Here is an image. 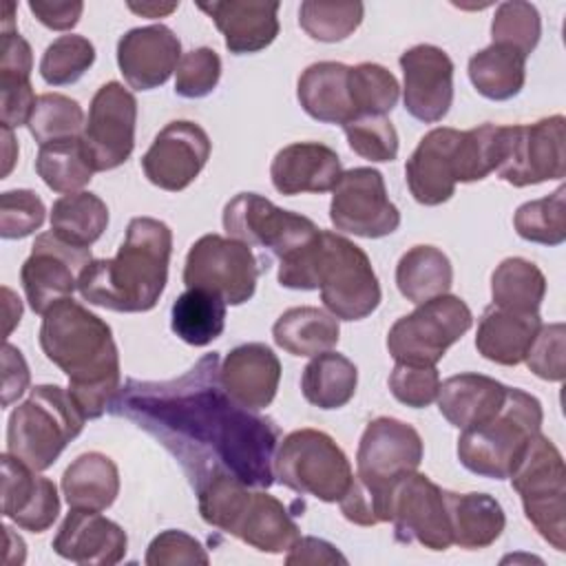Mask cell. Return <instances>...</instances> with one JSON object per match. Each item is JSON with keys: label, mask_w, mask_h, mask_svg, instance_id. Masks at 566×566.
Listing matches in <instances>:
<instances>
[{"label": "cell", "mask_w": 566, "mask_h": 566, "mask_svg": "<svg viewBox=\"0 0 566 566\" xmlns=\"http://www.w3.org/2000/svg\"><path fill=\"white\" fill-rule=\"evenodd\" d=\"M542 420L544 411L539 400L517 387H509L504 405L495 416L460 433V464L475 475L506 480L533 436L539 433Z\"/></svg>", "instance_id": "6"}, {"label": "cell", "mask_w": 566, "mask_h": 566, "mask_svg": "<svg viewBox=\"0 0 566 566\" xmlns=\"http://www.w3.org/2000/svg\"><path fill=\"white\" fill-rule=\"evenodd\" d=\"M274 478L298 495L340 502L352 486L354 473L345 451L332 436L318 429H296L276 447Z\"/></svg>", "instance_id": "8"}, {"label": "cell", "mask_w": 566, "mask_h": 566, "mask_svg": "<svg viewBox=\"0 0 566 566\" xmlns=\"http://www.w3.org/2000/svg\"><path fill=\"white\" fill-rule=\"evenodd\" d=\"M544 294L546 279L542 270L522 256L504 259L491 274V298L500 310L539 314Z\"/></svg>", "instance_id": "39"}, {"label": "cell", "mask_w": 566, "mask_h": 566, "mask_svg": "<svg viewBox=\"0 0 566 566\" xmlns=\"http://www.w3.org/2000/svg\"><path fill=\"white\" fill-rule=\"evenodd\" d=\"M33 55L29 42L13 31H0V84L29 82Z\"/></svg>", "instance_id": "54"}, {"label": "cell", "mask_w": 566, "mask_h": 566, "mask_svg": "<svg viewBox=\"0 0 566 566\" xmlns=\"http://www.w3.org/2000/svg\"><path fill=\"white\" fill-rule=\"evenodd\" d=\"M469 80L486 99H511L524 88L526 55L509 44L491 42L469 57Z\"/></svg>", "instance_id": "34"}, {"label": "cell", "mask_w": 566, "mask_h": 566, "mask_svg": "<svg viewBox=\"0 0 566 566\" xmlns=\"http://www.w3.org/2000/svg\"><path fill=\"white\" fill-rule=\"evenodd\" d=\"M2 294H4V307H7V327H4V336L11 334L13 325L20 323V316H22V305H20V298L13 296V292L9 287H2Z\"/></svg>", "instance_id": "60"}, {"label": "cell", "mask_w": 566, "mask_h": 566, "mask_svg": "<svg viewBox=\"0 0 566 566\" xmlns=\"http://www.w3.org/2000/svg\"><path fill=\"white\" fill-rule=\"evenodd\" d=\"M106 226V203L86 190L62 195L51 208V232L75 248H91L104 234Z\"/></svg>", "instance_id": "37"}, {"label": "cell", "mask_w": 566, "mask_h": 566, "mask_svg": "<svg viewBox=\"0 0 566 566\" xmlns=\"http://www.w3.org/2000/svg\"><path fill=\"white\" fill-rule=\"evenodd\" d=\"M440 374L433 365L396 363L389 374V391L394 398L411 409L429 407L438 398Z\"/></svg>", "instance_id": "52"}, {"label": "cell", "mask_w": 566, "mask_h": 566, "mask_svg": "<svg viewBox=\"0 0 566 566\" xmlns=\"http://www.w3.org/2000/svg\"><path fill=\"white\" fill-rule=\"evenodd\" d=\"M210 148V137L199 124L175 119L155 135L150 148L144 153V175L153 186L179 192L199 177Z\"/></svg>", "instance_id": "19"}, {"label": "cell", "mask_w": 566, "mask_h": 566, "mask_svg": "<svg viewBox=\"0 0 566 566\" xmlns=\"http://www.w3.org/2000/svg\"><path fill=\"white\" fill-rule=\"evenodd\" d=\"M349 148L369 161H394L398 133L387 115H360L343 126Z\"/></svg>", "instance_id": "48"}, {"label": "cell", "mask_w": 566, "mask_h": 566, "mask_svg": "<svg viewBox=\"0 0 566 566\" xmlns=\"http://www.w3.org/2000/svg\"><path fill=\"white\" fill-rule=\"evenodd\" d=\"M340 175V157L318 142H294L281 148L270 166L272 186L287 197L334 190Z\"/></svg>", "instance_id": "26"}, {"label": "cell", "mask_w": 566, "mask_h": 566, "mask_svg": "<svg viewBox=\"0 0 566 566\" xmlns=\"http://www.w3.org/2000/svg\"><path fill=\"white\" fill-rule=\"evenodd\" d=\"M566 119L551 115L533 124L509 126V150L500 168V179L524 188L566 175Z\"/></svg>", "instance_id": "16"}, {"label": "cell", "mask_w": 566, "mask_h": 566, "mask_svg": "<svg viewBox=\"0 0 566 566\" xmlns=\"http://www.w3.org/2000/svg\"><path fill=\"white\" fill-rule=\"evenodd\" d=\"M95 62V46L84 35H60L53 40L42 60L40 75L51 86L77 82Z\"/></svg>", "instance_id": "46"}, {"label": "cell", "mask_w": 566, "mask_h": 566, "mask_svg": "<svg viewBox=\"0 0 566 566\" xmlns=\"http://www.w3.org/2000/svg\"><path fill=\"white\" fill-rule=\"evenodd\" d=\"M259 272L250 245L232 237L203 234L188 250L184 283L221 296L226 305H241L252 298Z\"/></svg>", "instance_id": "12"}, {"label": "cell", "mask_w": 566, "mask_h": 566, "mask_svg": "<svg viewBox=\"0 0 566 566\" xmlns=\"http://www.w3.org/2000/svg\"><path fill=\"white\" fill-rule=\"evenodd\" d=\"M422 453L420 433L398 418L380 416L365 427L356 451L354 478L380 502L387 522L396 482L420 467Z\"/></svg>", "instance_id": "10"}, {"label": "cell", "mask_w": 566, "mask_h": 566, "mask_svg": "<svg viewBox=\"0 0 566 566\" xmlns=\"http://www.w3.org/2000/svg\"><path fill=\"white\" fill-rule=\"evenodd\" d=\"M44 203L33 190H7L0 195V237L24 239L44 223Z\"/></svg>", "instance_id": "50"}, {"label": "cell", "mask_w": 566, "mask_h": 566, "mask_svg": "<svg viewBox=\"0 0 566 566\" xmlns=\"http://www.w3.org/2000/svg\"><path fill=\"white\" fill-rule=\"evenodd\" d=\"M389 522H394L398 542H418L429 551H447L453 544L444 489L424 473L411 471L396 482L389 502Z\"/></svg>", "instance_id": "17"}, {"label": "cell", "mask_w": 566, "mask_h": 566, "mask_svg": "<svg viewBox=\"0 0 566 566\" xmlns=\"http://www.w3.org/2000/svg\"><path fill=\"white\" fill-rule=\"evenodd\" d=\"M111 411L161 442L195 486L212 473H230L256 489L274 482L279 429L226 394L217 354H206L175 380H128Z\"/></svg>", "instance_id": "1"}, {"label": "cell", "mask_w": 566, "mask_h": 566, "mask_svg": "<svg viewBox=\"0 0 566 566\" xmlns=\"http://www.w3.org/2000/svg\"><path fill=\"white\" fill-rule=\"evenodd\" d=\"M197 7L212 18L223 35L226 49L234 55L256 53L279 35V2L217 0L199 2Z\"/></svg>", "instance_id": "27"}, {"label": "cell", "mask_w": 566, "mask_h": 566, "mask_svg": "<svg viewBox=\"0 0 566 566\" xmlns=\"http://www.w3.org/2000/svg\"><path fill=\"white\" fill-rule=\"evenodd\" d=\"M62 493L71 509L106 511L119 493L117 464L99 451L77 455L62 475Z\"/></svg>", "instance_id": "32"}, {"label": "cell", "mask_w": 566, "mask_h": 566, "mask_svg": "<svg viewBox=\"0 0 566 566\" xmlns=\"http://www.w3.org/2000/svg\"><path fill=\"white\" fill-rule=\"evenodd\" d=\"M349 66L340 62L310 64L298 82L296 97L301 108L316 122L345 126L356 117L347 84Z\"/></svg>", "instance_id": "29"}, {"label": "cell", "mask_w": 566, "mask_h": 566, "mask_svg": "<svg viewBox=\"0 0 566 566\" xmlns=\"http://www.w3.org/2000/svg\"><path fill=\"white\" fill-rule=\"evenodd\" d=\"M451 283V261L436 245H413L400 256L396 265L398 290L407 301L416 305L447 294Z\"/></svg>", "instance_id": "35"}, {"label": "cell", "mask_w": 566, "mask_h": 566, "mask_svg": "<svg viewBox=\"0 0 566 566\" xmlns=\"http://www.w3.org/2000/svg\"><path fill=\"white\" fill-rule=\"evenodd\" d=\"M509 150V126L482 124L460 133L455 146V181L471 184L500 168Z\"/></svg>", "instance_id": "40"}, {"label": "cell", "mask_w": 566, "mask_h": 566, "mask_svg": "<svg viewBox=\"0 0 566 566\" xmlns=\"http://www.w3.org/2000/svg\"><path fill=\"white\" fill-rule=\"evenodd\" d=\"M29 9L44 27H49L53 31H69L80 22L84 2H80V0H71V2L29 0Z\"/></svg>", "instance_id": "57"}, {"label": "cell", "mask_w": 566, "mask_h": 566, "mask_svg": "<svg viewBox=\"0 0 566 566\" xmlns=\"http://www.w3.org/2000/svg\"><path fill=\"white\" fill-rule=\"evenodd\" d=\"M329 221L340 232L380 239L398 230L400 212L387 197L382 175L360 166L345 170L334 186Z\"/></svg>", "instance_id": "14"}, {"label": "cell", "mask_w": 566, "mask_h": 566, "mask_svg": "<svg viewBox=\"0 0 566 566\" xmlns=\"http://www.w3.org/2000/svg\"><path fill=\"white\" fill-rule=\"evenodd\" d=\"M405 75L402 99L411 117L433 124L453 104V62L440 46L416 44L400 55Z\"/></svg>", "instance_id": "20"}, {"label": "cell", "mask_w": 566, "mask_h": 566, "mask_svg": "<svg viewBox=\"0 0 566 566\" xmlns=\"http://www.w3.org/2000/svg\"><path fill=\"white\" fill-rule=\"evenodd\" d=\"M347 84H349V97H352L356 117L387 115L398 104V95H400L398 80L394 77L391 71H387L380 64L360 62L356 66H349Z\"/></svg>", "instance_id": "44"}, {"label": "cell", "mask_w": 566, "mask_h": 566, "mask_svg": "<svg viewBox=\"0 0 566 566\" xmlns=\"http://www.w3.org/2000/svg\"><path fill=\"white\" fill-rule=\"evenodd\" d=\"M177 7H179V2H166V4H161V2H142V4L128 2V9L144 18H164L170 11H175Z\"/></svg>", "instance_id": "58"}, {"label": "cell", "mask_w": 566, "mask_h": 566, "mask_svg": "<svg viewBox=\"0 0 566 566\" xmlns=\"http://www.w3.org/2000/svg\"><path fill=\"white\" fill-rule=\"evenodd\" d=\"M195 489L206 524L261 553H285L301 537L283 502L265 491H252L230 473H212Z\"/></svg>", "instance_id": "5"}, {"label": "cell", "mask_w": 566, "mask_h": 566, "mask_svg": "<svg viewBox=\"0 0 566 566\" xmlns=\"http://www.w3.org/2000/svg\"><path fill=\"white\" fill-rule=\"evenodd\" d=\"M539 35L542 18L535 4L524 0H509L497 4L491 22L493 42L509 44L528 57L535 51Z\"/></svg>", "instance_id": "47"}, {"label": "cell", "mask_w": 566, "mask_h": 566, "mask_svg": "<svg viewBox=\"0 0 566 566\" xmlns=\"http://www.w3.org/2000/svg\"><path fill=\"white\" fill-rule=\"evenodd\" d=\"M473 325L469 305L453 294L420 303L411 314L400 316L389 334L387 349L396 363L438 365L444 352Z\"/></svg>", "instance_id": "11"}, {"label": "cell", "mask_w": 566, "mask_h": 566, "mask_svg": "<svg viewBox=\"0 0 566 566\" xmlns=\"http://www.w3.org/2000/svg\"><path fill=\"white\" fill-rule=\"evenodd\" d=\"M451 539L467 551L491 546L504 531L506 517L495 497L489 493H453L444 491Z\"/></svg>", "instance_id": "31"}, {"label": "cell", "mask_w": 566, "mask_h": 566, "mask_svg": "<svg viewBox=\"0 0 566 566\" xmlns=\"http://www.w3.org/2000/svg\"><path fill=\"white\" fill-rule=\"evenodd\" d=\"M210 557L199 539L184 531H164L159 533L146 551L148 566H190V564H208Z\"/></svg>", "instance_id": "53"}, {"label": "cell", "mask_w": 566, "mask_h": 566, "mask_svg": "<svg viewBox=\"0 0 566 566\" xmlns=\"http://www.w3.org/2000/svg\"><path fill=\"white\" fill-rule=\"evenodd\" d=\"M221 77V57L210 46H199L181 55L175 75V93L188 99L210 95Z\"/></svg>", "instance_id": "49"}, {"label": "cell", "mask_w": 566, "mask_h": 566, "mask_svg": "<svg viewBox=\"0 0 566 566\" xmlns=\"http://www.w3.org/2000/svg\"><path fill=\"white\" fill-rule=\"evenodd\" d=\"M11 453H2V515L24 531L42 533L60 513L57 489L49 478Z\"/></svg>", "instance_id": "23"}, {"label": "cell", "mask_w": 566, "mask_h": 566, "mask_svg": "<svg viewBox=\"0 0 566 566\" xmlns=\"http://www.w3.org/2000/svg\"><path fill=\"white\" fill-rule=\"evenodd\" d=\"M542 327L539 314H522L500 310L495 305L486 307L478 334L475 349L491 363L497 365H520L526 358V352Z\"/></svg>", "instance_id": "30"}, {"label": "cell", "mask_w": 566, "mask_h": 566, "mask_svg": "<svg viewBox=\"0 0 566 566\" xmlns=\"http://www.w3.org/2000/svg\"><path fill=\"white\" fill-rule=\"evenodd\" d=\"M35 170L53 192L62 195L80 192L95 172L84 150L82 137L60 139L40 146L35 157Z\"/></svg>", "instance_id": "41"}, {"label": "cell", "mask_w": 566, "mask_h": 566, "mask_svg": "<svg viewBox=\"0 0 566 566\" xmlns=\"http://www.w3.org/2000/svg\"><path fill=\"white\" fill-rule=\"evenodd\" d=\"M219 378L226 394L241 407L259 411L270 407L281 380V360L263 343H245L223 358Z\"/></svg>", "instance_id": "25"}, {"label": "cell", "mask_w": 566, "mask_h": 566, "mask_svg": "<svg viewBox=\"0 0 566 566\" xmlns=\"http://www.w3.org/2000/svg\"><path fill=\"white\" fill-rule=\"evenodd\" d=\"M528 369L551 382H562L566 376V327L564 323L542 325L526 352Z\"/></svg>", "instance_id": "51"}, {"label": "cell", "mask_w": 566, "mask_h": 566, "mask_svg": "<svg viewBox=\"0 0 566 566\" xmlns=\"http://www.w3.org/2000/svg\"><path fill=\"white\" fill-rule=\"evenodd\" d=\"M279 283L290 290H321L338 321H360L380 305V285L363 248L332 230L279 259Z\"/></svg>", "instance_id": "4"}, {"label": "cell", "mask_w": 566, "mask_h": 566, "mask_svg": "<svg viewBox=\"0 0 566 566\" xmlns=\"http://www.w3.org/2000/svg\"><path fill=\"white\" fill-rule=\"evenodd\" d=\"M526 520L555 548H566V469L559 449L535 433L509 475Z\"/></svg>", "instance_id": "9"}, {"label": "cell", "mask_w": 566, "mask_h": 566, "mask_svg": "<svg viewBox=\"0 0 566 566\" xmlns=\"http://www.w3.org/2000/svg\"><path fill=\"white\" fill-rule=\"evenodd\" d=\"M515 232L542 245H559L566 241V186L553 195L522 203L513 217Z\"/></svg>", "instance_id": "42"}, {"label": "cell", "mask_w": 566, "mask_h": 566, "mask_svg": "<svg viewBox=\"0 0 566 566\" xmlns=\"http://www.w3.org/2000/svg\"><path fill=\"white\" fill-rule=\"evenodd\" d=\"M2 128V153H4V166H2V177H7L13 168V161L18 159V144L13 139V128L0 126Z\"/></svg>", "instance_id": "59"}, {"label": "cell", "mask_w": 566, "mask_h": 566, "mask_svg": "<svg viewBox=\"0 0 566 566\" xmlns=\"http://www.w3.org/2000/svg\"><path fill=\"white\" fill-rule=\"evenodd\" d=\"M172 252L170 228L153 217L128 221L126 237L113 259H93L80 274L84 301L113 312H148L157 305Z\"/></svg>", "instance_id": "3"}, {"label": "cell", "mask_w": 566, "mask_h": 566, "mask_svg": "<svg viewBox=\"0 0 566 566\" xmlns=\"http://www.w3.org/2000/svg\"><path fill=\"white\" fill-rule=\"evenodd\" d=\"M51 546L60 557L82 566H113L124 559L128 537L99 511L71 509Z\"/></svg>", "instance_id": "22"}, {"label": "cell", "mask_w": 566, "mask_h": 566, "mask_svg": "<svg viewBox=\"0 0 566 566\" xmlns=\"http://www.w3.org/2000/svg\"><path fill=\"white\" fill-rule=\"evenodd\" d=\"M274 343L292 356H316L329 352L340 338L338 318L325 310L301 305L285 310L274 327Z\"/></svg>", "instance_id": "33"}, {"label": "cell", "mask_w": 566, "mask_h": 566, "mask_svg": "<svg viewBox=\"0 0 566 566\" xmlns=\"http://www.w3.org/2000/svg\"><path fill=\"white\" fill-rule=\"evenodd\" d=\"M287 566H318V564H347V557L336 551L334 544L318 537H298L285 557Z\"/></svg>", "instance_id": "56"}, {"label": "cell", "mask_w": 566, "mask_h": 566, "mask_svg": "<svg viewBox=\"0 0 566 566\" xmlns=\"http://www.w3.org/2000/svg\"><path fill=\"white\" fill-rule=\"evenodd\" d=\"M137 99L119 82H106L91 99L82 144L93 170L122 166L135 148Z\"/></svg>", "instance_id": "15"}, {"label": "cell", "mask_w": 566, "mask_h": 566, "mask_svg": "<svg viewBox=\"0 0 566 566\" xmlns=\"http://www.w3.org/2000/svg\"><path fill=\"white\" fill-rule=\"evenodd\" d=\"M40 347L69 376V394L86 420L99 418L122 389L113 332L82 303L62 298L42 314Z\"/></svg>", "instance_id": "2"}, {"label": "cell", "mask_w": 566, "mask_h": 566, "mask_svg": "<svg viewBox=\"0 0 566 566\" xmlns=\"http://www.w3.org/2000/svg\"><path fill=\"white\" fill-rule=\"evenodd\" d=\"M84 124V111L75 99L62 93H42L38 95L27 126L31 137L44 146L60 139L82 137Z\"/></svg>", "instance_id": "43"}, {"label": "cell", "mask_w": 566, "mask_h": 566, "mask_svg": "<svg viewBox=\"0 0 566 566\" xmlns=\"http://www.w3.org/2000/svg\"><path fill=\"white\" fill-rule=\"evenodd\" d=\"M31 374L27 360L18 347L4 343L2 347V407H9L18 400L29 387Z\"/></svg>", "instance_id": "55"}, {"label": "cell", "mask_w": 566, "mask_h": 566, "mask_svg": "<svg viewBox=\"0 0 566 566\" xmlns=\"http://www.w3.org/2000/svg\"><path fill=\"white\" fill-rule=\"evenodd\" d=\"M460 133L449 126L429 130L405 166L409 192L422 206H440L455 192V146Z\"/></svg>", "instance_id": "24"}, {"label": "cell", "mask_w": 566, "mask_h": 566, "mask_svg": "<svg viewBox=\"0 0 566 566\" xmlns=\"http://www.w3.org/2000/svg\"><path fill=\"white\" fill-rule=\"evenodd\" d=\"M509 387L484 374H455L440 382L438 409L460 431L500 411Z\"/></svg>", "instance_id": "28"}, {"label": "cell", "mask_w": 566, "mask_h": 566, "mask_svg": "<svg viewBox=\"0 0 566 566\" xmlns=\"http://www.w3.org/2000/svg\"><path fill=\"white\" fill-rule=\"evenodd\" d=\"M170 327L184 343L203 347L226 327V301L208 290L188 287L170 307Z\"/></svg>", "instance_id": "38"}, {"label": "cell", "mask_w": 566, "mask_h": 566, "mask_svg": "<svg viewBox=\"0 0 566 566\" xmlns=\"http://www.w3.org/2000/svg\"><path fill=\"white\" fill-rule=\"evenodd\" d=\"M363 13V2L305 0L298 7V24L312 40L340 42L358 29Z\"/></svg>", "instance_id": "45"}, {"label": "cell", "mask_w": 566, "mask_h": 566, "mask_svg": "<svg viewBox=\"0 0 566 566\" xmlns=\"http://www.w3.org/2000/svg\"><path fill=\"white\" fill-rule=\"evenodd\" d=\"M356 385V365L347 356L332 349L312 356L301 378V391L305 400L318 409L345 407L354 398Z\"/></svg>", "instance_id": "36"}, {"label": "cell", "mask_w": 566, "mask_h": 566, "mask_svg": "<svg viewBox=\"0 0 566 566\" xmlns=\"http://www.w3.org/2000/svg\"><path fill=\"white\" fill-rule=\"evenodd\" d=\"M91 261V248L69 245L53 232L38 234L20 270L29 307L35 314H44L53 303L69 298L77 290L82 270Z\"/></svg>", "instance_id": "18"}, {"label": "cell", "mask_w": 566, "mask_h": 566, "mask_svg": "<svg viewBox=\"0 0 566 566\" xmlns=\"http://www.w3.org/2000/svg\"><path fill=\"white\" fill-rule=\"evenodd\" d=\"M181 60L179 38L164 24H148L126 31L117 42V66L135 91H150L177 71Z\"/></svg>", "instance_id": "21"}, {"label": "cell", "mask_w": 566, "mask_h": 566, "mask_svg": "<svg viewBox=\"0 0 566 566\" xmlns=\"http://www.w3.org/2000/svg\"><path fill=\"white\" fill-rule=\"evenodd\" d=\"M223 228L228 237L270 250L279 259L312 241L321 230L312 219L283 210L256 192H239L226 203Z\"/></svg>", "instance_id": "13"}, {"label": "cell", "mask_w": 566, "mask_h": 566, "mask_svg": "<svg viewBox=\"0 0 566 566\" xmlns=\"http://www.w3.org/2000/svg\"><path fill=\"white\" fill-rule=\"evenodd\" d=\"M84 422L86 418L69 389L38 385L9 416L7 453L33 471H44L80 436Z\"/></svg>", "instance_id": "7"}]
</instances>
